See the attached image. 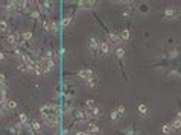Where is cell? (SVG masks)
Wrapping results in <instances>:
<instances>
[{
	"mask_svg": "<svg viewBox=\"0 0 181 135\" xmlns=\"http://www.w3.org/2000/svg\"><path fill=\"white\" fill-rule=\"evenodd\" d=\"M40 114L43 119H50V117H58L59 111H58V106L53 105V103H47V105H43L40 108Z\"/></svg>",
	"mask_w": 181,
	"mask_h": 135,
	"instance_id": "cell-1",
	"label": "cell"
},
{
	"mask_svg": "<svg viewBox=\"0 0 181 135\" xmlns=\"http://www.w3.org/2000/svg\"><path fill=\"white\" fill-rule=\"evenodd\" d=\"M78 77L81 80H84V82H87V80H90L92 77H94V71L92 68H81L78 71Z\"/></svg>",
	"mask_w": 181,
	"mask_h": 135,
	"instance_id": "cell-2",
	"label": "cell"
},
{
	"mask_svg": "<svg viewBox=\"0 0 181 135\" xmlns=\"http://www.w3.org/2000/svg\"><path fill=\"white\" fill-rule=\"evenodd\" d=\"M165 20H175V18H178V15H180V12H178V9L177 8H174V6H170V8H166L165 9Z\"/></svg>",
	"mask_w": 181,
	"mask_h": 135,
	"instance_id": "cell-3",
	"label": "cell"
},
{
	"mask_svg": "<svg viewBox=\"0 0 181 135\" xmlns=\"http://www.w3.org/2000/svg\"><path fill=\"white\" fill-rule=\"evenodd\" d=\"M99 46H101V43L96 40V37L88 38V49H90V53H92V55H96L99 52Z\"/></svg>",
	"mask_w": 181,
	"mask_h": 135,
	"instance_id": "cell-4",
	"label": "cell"
},
{
	"mask_svg": "<svg viewBox=\"0 0 181 135\" xmlns=\"http://www.w3.org/2000/svg\"><path fill=\"white\" fill-rule=\"evenodd\" d=\"M73 117H75L78 122H87L88 120L87 112L84 109H73Z\"/></svg>",
	"mask_w": 181,
	"mask_h": 135,
	"instance_id": "cell-5",
	"label": "cell"
},
{
	"mask_svg": "<svg viewBox=\"0 0 181 135\" xmlns=\"http://www.w3.org/2000/svg\"><path fill=\"white\" fill-rule=\"evenodd\" d=\"M85 112H87L88 119H97V117H101V109H99L97 106L96 108H87Z\"/></svg>",
	"mask_w": 181,
	"mask_h": 135,
	"instance_id": "cell-6",
	"label": "cell"
},
{
	"mask_svg": "<svg viewBox=\"0 0 181 135\" xmlns=\"http://www.w3.org/2000/svg\"><path fill=\"white\" fill-rule=\"evenodd\" d=\"M110 46H111V44L108 41H102L101 46H99V53H101L102 56H107L108 53H110Z\"/></svg>",
	"mask_w": 181,
	"mask_h": 135,
	"instance_id": "cell-7",
	"label": "cell"
},
{
	"mask_svg": "<svg viewBox=\"0 0 181 135\" xmlns=\"http://www.w3.org/2000/svg\"><path fill=\"white\" fill-rule=\"evenodd\" d=\"M120 33H116V32H110L108 33V41H110V44H114V46H117V44L120 43Z\"/></svg>",
	"mask_w": 181,
	"mask_h": 135,
	"instance_id": "cell-8",
	"label": "cell"
},
{
	"mask_svg": "<svg viewBox=\"0 0 181 135\" xmlns=\"http://www.w3.org/2000/svg\"><path fill=\"white\" fill-rule=\"evenodd\" d=\"M28 131H31L32 134H40L41 132V124L38 122H32L29 126H28Z\"/></svg>",
	"mask_w": 181,
	"mask_h": 135,
	"instance_id": "cell-9",
	"label": "cell"
},
{
	"mask_svg": "<svg viewBox=\"0 0 181 135\" xmlns=\"http://www.w3.org/2000/svg\"><path fill=\"white\" fill-rule=\"evenodd\" d=\"M78 5L81 8H84V9H92V8H94L97 3L96 2H92V0H85V2H79Z\"/></svg>",
	"mask_w": 181,
	"mask_h": 135,
	"instance_id": "cell-10",
	"label": "cell"
},
{
	"mask_svg": "<svg viewBox=\"0 0 181 135\" xmlns=\"http://www.w3.org/2000/svg\"><path fill=\"white\" fill-rule=\"evenodd\" d=\"M43 120L47 126H52V128H57L58 126V117H50V119H43Z\"/></svg>",
	"mask_w": 181,
	"mask_h": 135,
	"instance_id": "cell-11",
	"label": "cell"
},
{
	"mask_svg": "<svg viewBox=\"0 0 181 135\" xmlns=\"http://www.w3.org/2000/svg\"><path fill=\"white\" fill-rule=\"evenodd\" d=\"M6 41H8V44H9L11 47H15L17 46V33H9Z\"/></svg>",
	"mask_w": 181,
	"mask_h": 135,
	"instance_id": "cell-12",
	"label": "cell"
},
{
	"mask_svg": "<svg viewBox=\"0 0 181 135\" xmlns=\"http://www.w3.org/2000/svg\"><path fill=\"white\" fill-rule=\"evenodd\" d=\"M172 128H174L175 131H180L181 129V114H178L175 119H174V122H172Z\"/></svg>",
	"mask_w": 181,
	"mask_h": 135,
	"instance_id": "cell-13",
	"label": "cell"
},
{
	"mask_svg": "<svg viewBox=\"0 0 181 135\" xmlns=\"http://www.w3.org/2000/svg\"><path fill=\"white\" fill-rule=\"evenodd\" d=\"M87 131H88L90 134H99V126H97V124H94V123H88Z\"/></svg>",
	"mask_w": 181,
	"mask_h": 135,
	"instance_id": "cell-14",
	"label": "cell"
},
{
	"mask_svg": "<svg viewBox=\"0 0 181 135\" xmlns=\"http://www.w3.org/2000/svg\"><path fill=\"white\" fill-rule=\"evenodd\" d=\"M43 29L46 32H49V33H52V20H44L43 21Z\"/></svg>",
	"mask_w": 181,
	"mask_h": 135,
	"instance_id": "cell-15",
	"label": "cell"
},
{
	"mask_svg": "<svg viewBox=\"0 0 181 135\" xmlns=\"http://www.w3.org/2000/svg\"><path fill=\"white\" fill-rule=\"evenodd\" d=\"M5 9H6V11H5L6 14H11V12H14V11H15V2H8Z\"/></svg>",
	"mask_w": 181,
	"mask_h": 135,
	"instance_id": "cell-16",
	"label": "cell"
},
{
	"mask_svg": "<svg viewBox=\"0 0 181 135\" xmlns=\"http://www.w3.org/2000/svg\"><path fill=\"white\" fill-rule=\"evenodd\" d=\"M129 37H131V35H129V29H123V31L120 32V38H122L123 41H128Z\"/></svg>",
	"mask_w": 181,
	"mask_h": 135,
	"instance_id": "cell-17",
	"label": "cell"
},
{
	"mask_svg": "<svg viewBox=\"0 0 181 135\" xmlns=\"http://www.w3.org/2000/svg\"><path fill=\"white\" fill-rule=\"evenodd\" d=\"M137 109H139V114H142V115H146V114H148V106L143 105V103H140V105L137 106Z\"/></svg>",
	"mask_w": 181,
	"mask_h": 135,
	"instance_id": "cell-18",
	"label": "cell"
},
{
	"mask_svg": "<svg viewBox=\"0 0 181 135\" xmlns=\"http://www.w3.org/2000/svg\"><path fill=\"white\" fill-rule=\"evenodd\" d=\"M19 123H20V124H28V115L23 114V112H20V114H19Z\"/></svg>",
	"mask_w": 181,
	"mask_h": 135,
	"instance_id": "cell-19",
	"label": "cell"
},
{
	"mask_svg": "<svg viewBox=\"0 0 181 135\" xmlns=\"http://www.w3.org/2000/svg\"><path fill=\"white\" fill-rule=\"evenodd\" d=\"M139 12H140V14H148V12H149V6H148L146 3H142V5L139 6Z\"/></svg>",
	"mask_w": 181,
	"mask_h": 135,
	"instance_id": "cell-20",
	"label": "cell"
},
{
	"mask_svg": "<svg viewBox=\"0 0 181 135\" xmlns=\"http://www.w3.org/2000/svg\"><path fill=\"white\" fill-rule=\"evenodd\" d=\"M161 131H163V134H170L172 131H174V128H172V124H169V123H166V124H163V128H161Z\"/></svg>",
	"mask_w": 181,
	"mask_h": 135,
	"instance_id": "cell-21",
	"label": "cell"
},
{
	"mask_svg": "<svg viewBox=\"0 0 181 135\" xmlns=\"http://www.w3.org/2000/svg\"><path fill=\"white\" fill-rule=\"evenodd\" d=\"M116 56L119 58V59L123 58V56H125V49H123V47H117V49H116Z\"/></svg>",
	"mask_w": 181,
	"mask_h": 135,
	"instance_id": "cell-22",
	"label": "cell"
},
{
	"mask_svg": "<svg viewBox=\"0 0 181 135\" xmlns=\"http://www.w3.org/2000/svg\"><path fill=\"white\" fill-rule=\"evenodd\" d=\"M85 84H87V87H92V88H93V87H96V85H97V77H96V76H94V77H92L90 80H87Z\"/></svg>",
	"mask_w": 181,
	"mask_h": 135,
	"instance_id": "cell-23",
	"label": "cell"
},
{
	"mask_svg": "<svg viewBox=\"0 0 181 135\" xmlns=\"http://www.w3.org/2000/svg\"><path fill=\"white\" fill-rule=\"evenodd\" d=\"M21 35H23V40H24V41H31V40H32V32H31V31H26V32H23Z\"/></svg>",
	"mask_w": 181,
	"mask_h": 135,
	"instance_id": "cell-24",
	"label": "cell"
},
{
	"mask_svg": "<svg viewBox=\"0 0 181 135\" xmlns=\"http://www.w3.org/2000/svg\"><path fill=\"white\" fill-rule=\"evenodd\" d=\"M6 31H8V21L0 20V32H6Z\"/></svg>",
	"mask_w": 181,
	"mask_h": 135,
	"instance_id": "cell-25",
	"label": "cell"
},
{
	"mask_svg": "<svg viewBox=\"0 0 181 135\" xmlns=\"http://www.w3.org/2000/svg\"><path fill=\"white\" fill-rule=\"evenodd\" d=\"M6 105H8V109H9V111H12V109H15V108H17V102L15 100H8Z\"/></svg>",
	"mask_w": 181,
	"mask_h": 135,
	"instance_id": "cell-26",
	"label": "cell"
},
{
	"mask_svg": "<svg viewBox=\"0 0 181 135\" xmlns=\"http://www.w3.org/2000/svg\"><path fill=\"white\" fill-rule=\"evenodd\" d=\"M110 117H111V120H113V122H117V120L120 119V114L117 112V109H116V111H113V112L110 114Z\"/></svg>",
	"mask_w": 181,
	"mask_h": 135,
	"instance_id": "cell-27",
	"label": "cell"
},
{
	"mask_svg": "<svg viewBox=\"0 0 181 135\" xmlns=\"http://www.w3.org/2000/svg\"><path fill=\"white\" fill-rule=\"evenodd\" d=\"M29 14H31V17H32L34 20H38L40 18V11H37V9H32Z\"/></svg>",
	"mask_w": 181,
	"mask_h": 135,
	"instance_id": "cell-28",
	"label": "cell"
},
{
	"mask_svg": "<svg viewBox=\"0 0 181 135\" xmlns=\"http://www.w3.org/2000/svg\"><path fill=\"white\" fill-rule=\"evenodd\" d=\"M72 23V17H64V20H62V28H67V26Z\"/></svg>",
	"mask_w": 181,
	"mask_h": 135,
	"instance_id": "cell-29",
	"label": "cell"
},
{
	"mask_svg": "<svg viewBox=\"0 0 181 135\" xmlns=\"http://www.w3.org/2000/svg\"><path fill=\"white\" fill-rule=\"evenodd\" d=\"M85 106L87 108H96V102L93 100V99H88V100L85 102Z\"/></svg>",
	"mask_w": 181,
	"mask_h": 135,
	"instance_id": "cell-30",
	"label": "cell"
},
{
	"mask_svg": "<svg viewBox=\"0 0 181 135\" xmlns=\"http://www.w3.org/2000/svg\"><path fill=\"white\" fill-rule=\"evenodd\" d=\"M57 32H58V21L52 20V33H57Z\"/></svg>",
	"mask_w": 181,
	"mask_h": 135,
	"instance_id": "cell-31",
	"label": "cell"
},
{
	"mask_svg": "<svg viewBox=\"0 0 181 135\" xmlns=\"http://www.w3.org/2000/svg\"><path fill=\"white\" fill-rule=\"evenodd\" d=\"M117 112H119L120 115L125 114V106H123V105H119V106H117Z\"/></svg>",
	"mask_w": 181,
	"mask_h": 135,
	"instance_id": "cell-32",
	"label": "cell"
},
{
	"mask_svg": "<svg viewBox=\"0 0 181 135\" xmlns=\"http://www.w3.org/2000/svg\"><path fill=\"white\" fill-rule=\"evenodd\" d=\"M76 135H90V132L88 131H78Z\"/></svg>",
	"mask_w": 181,
	"mask_h": 135,
	"instance_id": "cell-33",
	"label": "cell"
},
{
	"mask_svg": "<svg viewBox=\"0 0 181 135\" xmlns=\"http://www.w3.org/2000/svg\"><path fill=\"white\" fill-rule=\"evenodd\" d=\"M5 80H6V77H5L2 73H0V84H5Z\"/></svg>",
	"mask_w": 181,
	"mask_h": 135,
	"instance_id": "cell-34",
	"label": "cell"
},
{
	"mask_svg": "<svg viewBox=\"0 0 181 135\" xmlns=\"http://www.w3.org/2000/svg\"><path fill=\"white\" fill-rule=\"evenodd\" d=\"M5 59H6V55L3 52H0V61H5Z\"/></svg>",
	"mask_w": 181,
	"mask_h": 135,
	"instance_id": "cell-35",
	"label": "cell"
},
{
	"mask_svg": "<svg viewBox=\"0 0 181 135\" xmlns=\"http://www.w3.org/2000/svg\"><path fill=\"white\" fill-rule=\"evenodd\" d=\"M62 135H69V129H67V128L62 129Z\"/></svg>",
	"mask_w": 181,
	"mask_h": 135,
	"instance_id": "cell-36",
	"label": "cell"
},
{
	"mask_svg": "<svg viewBox=\"0 0 181 135\" xmlns=\"http://www.w3.org/2000/svg\"><path fill=\"white\" fill-rule=\"evenodd\" d=\"M3 114H5V112H3V111H2V109H0V117H2V115H3Z\"/></svg>",
	"mask_w": 181,
	"mask_h": 135,
	"instance_id": "cell-37",
	"label": "cell"
}]
</instances>
